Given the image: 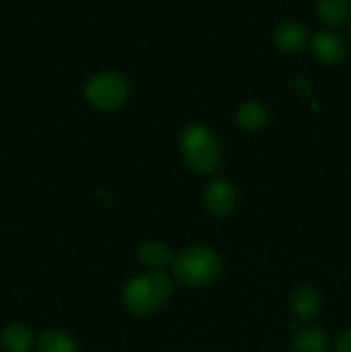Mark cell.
I'll use <instances>...</instances> for the list:
<instances>
[{
    "mask_svg": "<svg viewBox=\"0 0 351 352\" xmlns=\"http://www.w3.org/2000/svg\"><path fill=\"white\" fill-rule=\"evenodd\" d=\"M237 126L244 131H257L267 122V110L257 102L241 103L236 112Z\"/></svg>",
    "mask_w": 351,
    "mask_h": 352,
    "instance_id": "cell-13",
    "label": "cell"
},
{
    "mask_svg": "<svg viewBox=\"0 0 351 352\" xmlns=\"http://www.w3.org/2000/svg\"><path fill=\"white\" fill-rule=\"evenodd\" d=\"M0 346L7 352H28L33 346V333L21 323H12L0 333Z\"/></svg>",
    "mask_w": 351,
    "mask_h": 352,
    "instance_id": "cell-9",
    "label": "cell"
},
{
    "mask_svg": "<svg viewBox=\"0 0 351 352\" xmlns=\"http://www.w3.org/2000/svg\"><path fill=\"white\" fill-rule=\"evenodd\" d=\"M308 40V31H306L305 24L296 23V21H286L281 23L274 31V43L279 50L292 52L301 50Z\"/></svg>",
    "mask_w": 351,
    "mask_h": 352,
    "instance_id": "cell-7",
    "label": "cell"
},
{
    "mask_svg": "<svg viewBox=\"0 0 351 352\" xmlns=\"http://www.w3.org/2000/svg\"><path fill=\"white\" fill-rule=\"evenodd\" d=\"M317 14L329 26H341L351 16V0H319Z\"/></svg>",
    "mask_w": 351,
    "mask_h": 352,
    "instance_id": "cell-10",
    "label": "cell"
},
{
    "mask_svg": "<svg viewBox=\"0 0 351 352\" xmlns=\"http://www.w3.org/2000/svg\"><path fill=\"white\" fill-rule=\"evenodd\" d=\"M179 148L186 165L198 174H210L220 162L215 134L198 122L188 124L179 136Z\"/></svg>",
    "mask_w": 351,
    "mask_h": 352,
    "instance_id": "cell-2",
    "label": "cell"
},
{
    "mask_svg": "<svg viewBox=\"0 0 351 352\" xmlns=\"http://www.w3.org/2000/svg\"><path fill=\"white\" fill-rule=\"evenodd\" d=\"M336 352H351V330L337 339Z\"/></svg>",
    "mask_w": 351,
    "mask_h": 352,
    "instance_id": "cell-15",
    "label": "cell"
},
{
    "mask_svg": "<svg viewBox=\"0 0 351 352\" xmlns=\"http://www.w3.org/2000/svg\"><path fill=\"white\" fill-rule=\"evenodd\" d=\"M327 336L320 329L298 330L292 340V352H327Z\"/></svg>",
    "mask_w": 351,
    "mask_h": 352,
    "instance_id": "cell-12",
    "label": "cell"
},
{
    "mask_svg": "<svg viewBox=\"0 0 351 352\" xmlns=\"http://www.w3.org/2000/svg\"><path fill=\"white\" fill-rule=\"evenodd\" d=\"M138 258L143 265L150 268H162L172 263L174 256L167 244L157 243V241H148L138 248Z\"/></svg>",
    "mask_w": 351,
    "mask_h": 352,
    "instance_id": "cell-11",
    "label": "cell"
},
{
    "mask_svg": "<svg viewBox=\"0 0 351 352\" xmlns=\"http://www.w3.org/2000/svg\"><path fill=\"white\" fill-rule=\"evenodd\" d=\"M203 199H205V206L212 215L226 217L227 213L233 212L236 195H234V188L229 182L224 181V179H213L206 184Z\"/></svg>",
    "mask_w": 351,
    "mask_h": 352,
    "instance_id": "cell-5",
    "label": "cell"
},
{
    "mask_svg": "<svg viewBox=\"0 0 351 352\" xmlns=\"http://www.w3.org/2000/svg\"><path fill=\"white\" fill-rule=\"evenodd\" d=\"M291 311L301 322L313 320L320 311V296L310 285H299L291 296Z\"/></svg>",
    "mask_w": 351,
    "mask_h": 352,
    "instance_id": "cell-8",
    "label": "cell"
},
{
    "mask_svg": "<svg viewBox=\"0 0 351 352\" xmlns=\"http://www.w3.org/2000/svg\"><path fill=\"white\" fill-rule=\"evenodd\" d=\"M172 294V282L157 270L143 272L126 284L123 302L133 315L143 316L157 311Z\"/></svg>",
    "mask_w": 351,
    "mask_h": 352,
    "instance_id": "cell-1",
    "label": "cell"
},
{
    "mask_svg": "<svg viewBox=\"0 0 351 352\" xmlns=\"http://www.w3.org/2000/svg\"><path fill=\"white\" fill-rule=\"evenodd\" d=\"M346 45L330 31H319L312 40V54L320 64L323 65H336L343 60Z\"/></svg>",
    "mask_w": 351,
    "mask_h": 352,
    "instance_id": "cell-6",
    "label": "cell"
},
{
    "mask_svg": "<svg viewBox=\"0 0 351 352\" xmlns=\"http://www.w3.org/2000/svg\"><path fill=\"white\" fill-rule=\"evenodd\" d=\"M86 100L95 109L110 112L123 105L129 95V82L119 72H100L95 74L85 88Z\"/></svg>",
    "mask_w": 351,
    "mask_h": 352,
    "instance_id": "cell-4",
    "label": "cell"
},
{
    "mask_svg": "<svg viewBox=\"0 0 351 352\" xmlns=\"http://www.w3.org/2000/svg\"><path fill=\"white\" fill-rule=\"evenodd\" d=\"M38 352H78L74 340L64 332L58 330H48L41 333L36 342Z\"/></svg>",
    "mask_w": 351,
    "mask_h": 352,
    "instance_id": "cell-14",
    "label": "cell"
},
{
    "mask_svg": "<svg viewBox=\"0 0 351 352\" xmlns=\"http://www.w3.org/2000/svg\"><path fill=\"white\" fill-rule=\"evenodd\" d=\"M172 272L186 287H202L219 275L220 258L209 246L189 248L172 260Z\"/></svg>",
    "mask_w": 351,
    "mask_h": 352,
    "instance_id": "cell-3",
    "label": "cell"
}]
</instances>
